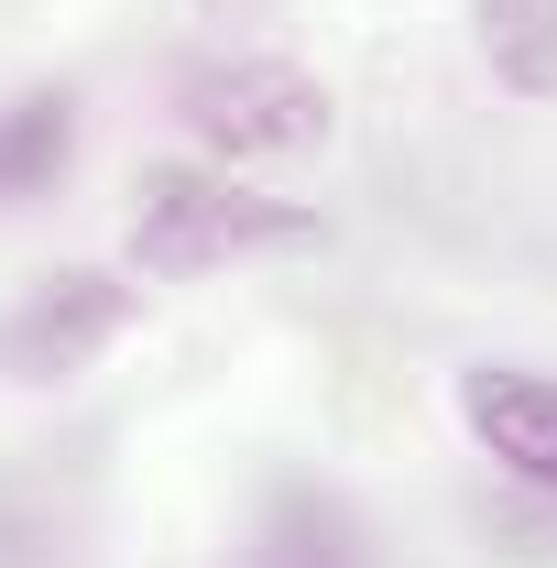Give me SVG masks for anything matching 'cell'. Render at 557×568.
I'll return each instance as SVG.
<instances>
[{
	"label": "cell",
	"mask_w": 557,
	"mask_h": 568,
	"mask_svg": "<svg viewBox=\"0 0 557 568\" xmlns=\"http://www.w3.org/2000/svg\"><path fill=\"white\" fill-rule=\"evenodd\" d=\"M284 241H306V209L230 186V164H153L132 197V274H153V284L230 274V263L284 252Z\"/></svg>",
	"instance_id": "6da1fadb"
},
{
	"label": "cell",
	"mask_w": 557,
	"mask_h": 568,
	"mask_svg": "<svg viewBox=\"0 0 557 568\" xmlns=\"http://www.w3.org/2000/svg\"><path fill=\"white\" fill-rule=\"evenodd\" d=\"M175 121L219 164H274V153L328 142V88L295 67V55H219V67H198L175 88Z\"/></svg>",
	"instance_id": "7a4b0ae2"
},
{
	"label": "cell",
	"mask_w": 557,
	"mask_h": 568,
	"mask_svg": "<svg viewBox=\"0 0 557 568\" xmlns=\"http://www.w3.org/2000/svg\"><path fill=\"white\" fill-rule=\"evenodd\" d=\"M121 328H132V284L121 274H55L0 317V383H77Z\"/></svg>",
	"instance_id": "3957f363"
},
{
	"label": "cell",
	"mask_w": 557,
	"mask_h": 568,
	"mask_svg": "<svg viewBox=\"0 0 557 568\" xmlns=\"http://www.w3.org/2000/svg\"><path fill=\"white\" fill-rule=\"evenodd\" d=\"M459 426L482 437V459H503L525 493H557V383L547 372H514V361L459 372Z\"/></svg>",
	"instance_id": "277c9868"
},
{
	"label": "cell",
	"mask_w": 557,
	"mask_h": 568,
	"mask_svg": "<svg viewBox=\"0 0 557 568\" xmlns=\"http://www.w3.org/2000/svg\"><path fill=\"white\" fill-rule=\"evenodd\" d=\"M470 44L503 99H525V110L557 99V0H470Z\"/></svg>",
	"instance_id": "5b68a950"
},
{
	"label": "cell",
	"mask_w": 557,
	"mask_h": 568,
	"mask_svg": "<svg viewBox=\"0 0 557 568\" xmlns=\"http://www.w3.org/2000/svg\"><path fill=\"white\" fill-rule=\"evenodd\" d=\"M67 164H77V99L67 88H22V99L0 110V209L55 197Z\"/></svg>",
	"instance_id": "8992f818"
},
{
	"label": "cell",
	"mask_w": 557,
	"mask_h": 568,
	"mask_svg": "<svg viewBox=\"0 0 557 568\" xmlns=\"http://www.w3.org/2000/svg\"><path fill=\"white\" fill-rule=\"evenodd\" d=\"M241 568H361V536H350L340 503H284L274 525L252 536V558Z\"/></svg>",
	"instance_id": "52a82bcc"
}]
</instances>
